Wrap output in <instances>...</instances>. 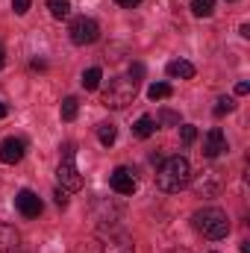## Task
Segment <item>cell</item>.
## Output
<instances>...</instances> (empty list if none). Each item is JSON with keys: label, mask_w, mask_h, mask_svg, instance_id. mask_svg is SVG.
I'll list each match as a JSON object with an SVG mask.
<instances>
[{"label": "cell", "mask_w": 250, "mask_h": 253, "mask_svg": "<svg viewBox=\"0 0 250 253\" xmlns=\"http://www.w3.org/2000/svg\"><path fill=\"white\" fill-rule=\"evenodd\" d=\"M188 183H191V165L186 156H171L162 162V168L156 174V186L162 191L174 194V191H183Z\"/></svg>", "instance_id": "1"}, {"label": "cell", "mask_w": 250, "mask_h": 253, "mask_svg": "<svg viewBox=\"0 0 250 253\" xmlns=\"http://www.w3.org/2000/svg\"><path fill=\"white\" fill-rule=\"evenodd\" d=\"M194 230L203 236V239H212V242H221V239H227V233H230V218H227V212H221L218 206H206V209H200V212H194Z\"/></svg>", "instance_id": "2"}, {"label": "cell", "mask_w": 250, "mask_h": 253, "mask_svg": "<svg viewBox=\"0 0 250 253\" xmlns=\"http://www.w3.org/2000/svg\"><path fill=\"white\" fill-rule=\"evenodd\" d=\"M135 100V83L129 77H115L103 88V106L106 109H126Z\"/></svg>", "instance_id": "3"}, {"label": "cell", "mask_w": 250, "mask_h": 253, "mask_svg": "<svg viewBox=\"0 0 250 253\" xmlns=\"http://www.w3.org/2000/svg\"><path fill=\"white\" fill-rule=\"evenodd\" d=\"M56 177H59V186L65 191L83 189V174L77 171V162H74V144H65V153H62L59 168H56Z\"/></svg>", "instance_id": "4"}, {"label": "cell", "mask_w": 250, "mask_h": 253, "mask_svg": "<svg viewBox=\"0 0 250 253\" xmlns=\"http://www.w3.org/2000/svg\"><path fill=\"white\" fill-rule=\"evenodd\" d=\"M68 33H71V42L80 44V47L94 44V42L100 39V27H97V21H91V18H74Z\"/></svg>", "instance_id": "5"}, {"label": "cell", "mask_w": 250, "mask_h": 253, "mask_svg": "<svg viewBox=\"0 0 250 253\" xmlns=\"http://www.w3.org/2000/svg\"><path fill=\"white\" fill-rule=\"evenodd\" d=\"M15 209H18L24 218H39L42 209H44V203H42V197H39L36 191L21 189L18 194H15Z\"/></svg>", "instance_id": "6"}, {"label": "cell", "mask_w": 250, "mask_h": 253, "mask_svg": "<svg viewBox=\"0 0 250 253\" xmlns=\"http://www.w3.org/2000/svg\"><path fill=\"white\" fill-rule=\"evenodd\" d=\"M24 153H27V144H24L21 138L9 135V138L0 141V162H3V165H18V162L24 159Z\"/></svg>", "instance_id": "7"}, {"label": "cell", "mask_w": 250, "mask_h": 253, "mask_svg": "<svg viewBox=\"0 0 250 253\" xmlns=\"http://www.w3.org/2000/svg\"><path fill=\"white\" fill-rule=\"evenodd\" d=\"M224 150H227V135H224L221 126H212L206 132V138H203V156L206 159H218Z\"/></svg>", "instance_id": "8"}, {"label": "cell", "mask_w": 250, "mask_h": 253, "mask_svg": "<svg viewBox=\"0 0 250 253\" xmlns=\"http://www.w3.org/2000/svg\"><path fill=\"white\" fill-rule=\"evenodd\" d=\"M109 186H112V191H118V194H132L138 183H135V177H132V171H129V168L118 165V168L109 174Z\"/></svg>", "instance_id": "9"}, {"label": "cell", "mask_w": 250, "mask_h": 253, "mask_svg": "<svg viewBox=\"0 0 250 253\" xmlns=\"http://www.w3.org/2000/svg\"><path fill=\"white\" fill-rule=\"evenodd\" d=\"M221 189V180H218V171H203L200 177H197V183H194V191L200 194V197H215Z\"/></svg>", "instance_id": "10"}, {"label": "cell", "mask_w": 250, "mask_h": 253, "mask_svg": "<svg viewBox=\"0 0 250 253\" xmlns=\"http://www.w3.org/2000/svg\"><path fill=\"white\" fill-rule=\"evenodd\" d=\"M103 253H135V245L126 233H115L103 242Z\"/></svg>", "instance_id": "11"}, {"label": "cell", "mask_w": 250, "mask_h": 253, "mask_svg": "<svg viewBox=\"0 0 250 253\" xmlns=\"http://www.w3.org/2000/svg\"><path fill=\"white\" fill-rule=\"evenodd\" d=\"M18 248H21L18 230L9 224H0V253H18Z\"/></svg>", "instance_id": "12"}, {"label": "cell", "mask_w": 250, "mask_h": 253, "mask_svg": "<svg viewBox=\"0 0 250 253\" xmlns=\"http://www.w3.org/2000/svg\"><path fill=\"white\" fill-rule=\"evenodd\" d=\"M168 77H174V80H191L194 77V65L186 62V59H174V62H168Z\"/></svg>", "instance_id": "13"}, {"label": "cell", "mask_w": 250, "mask_h": 253, "mask_svg": "<svg viewBox=\"0 0 250 253\" xmlns=\"http://www.w3.org/2000/svg\"><path fill=\"white\" fill-rule=\"evenodd\" d=\"M97 138H100V144H103V147H112V144H115V138H118V126L112 124V121L97 124Z\"/></svg>", "instance_id": "14"}, {"label": "cell", "mask_w": 250, "mask_h": 253, "mask_svg": "<svg viewBox=\"0 0 250 253\" xmlns=\"http://www.w3.org/2000/svg\"><path fill=\"white\" fill-rule=\"evenodd\" d=\"M132 132H135V138H150L153 132H156V121L150 118V115H141L135 126H132Z\"/></svg>", "instance_id": "15"}, {"label": "cell", "mask_w": 250, "mask_h": 253, "mask_svg": "<svg viewBox=\"0 0 250 253\" xmlns=\"http://www.w3.org/2000/svg\"><path fill=\"white\" fill-rule=\"evenodd\" d=\"M100 80H103V71H100V68H88V71H83V88H85V91L100 88Z\"/></svg>", "instance_id": "16"}, {"label": "cell", "mask_w": 250, "mask_h": 253, "mask_svg": "<svg viewBox=\"0 0 250 253\" xmlns=\"http://www.w3.org/2000/svg\"><path fill=\"white\" fill-rule=\"evenodd\" d=\"M191 12L197 18H212L215 15V0H191Z\"/></svg>", "instance_id": "17"}, {"label": "cell", "mask_w": 250, "mask_h": 253, "mask_svg": "<svg viewBox=\"0 0 250 253\" xmlns=\"http://www.w3.org/2000/svg\"><path fill=\"white\" fill-rule=\"evenodd\" d=\"M174 94V88L168 85V83H153L150 88H147V97L150 100H165V97H171Z\"/></svg>", "instance_id": "18"}, {"label": "cell", "mask_w": 250, "mask_h": 253, "mask_svg": "<svg viewBox=\"0 0 250 253\" xmlns=\"http://www.w3.org/2000/svg\"><path fill=\"white\" fill-rule=\"evenodd\" d=\"M47 9H50V15L53 18H68L71 15V0H47Z\"/></svg>", "instance_id": "19"}, {"label": "cell", "mask_w": 250, "mask_h": 253, "mask_svg": "<svg viewBox=\"0 0 250 253\" xmlns=\"http://www.w3.org/2000/svg\"><path fill=\"white\" fill-rule=\"evenodd\" d=\"M59 112H62V121H74V118L80 115V103H77V97H65Z\"/></svg>", "instance_id": "20"}, {"label": "cell", "mask_w": 250, "mask_h": 253, "mask_svg": "<svg viewBox=\"0 0 250 253\" xmlns=\"http://www.w3.org/2000/svg\"><path fill=\"white\" fill-rule=\"evenodd\" d=\"M233 109H236V100H233V97H221L218 106H215V115H227V112H233Z\"/></svg>", "instance_id": "21"}, {"label": "cell", "mask_w": 250, "mask_h": 253, "mask_svg": "<svg viewBox=\"0 0 250 253\" xmlns=\"http://www.w3.org/2000/svg\"><path fill=\"white\" fill-rule=\"evenodd\" d=\"M180 135H183V144H191V141L197 138V129H194L191 124H183L180 126Z\"/></svg>", "instance_id": "22"}, {"label": "cell", "mask_w": 250, "mask_h": 253, "mask_svg": "<svg viewBox=\"0 0 250 253\" xmlns=\"http://www.w3.org/2000/svg\"><path fill=\"white\" fill-rule=\"evenodd\" d=\"M159 121H162V124L180 126V115H177V112H168V109H162V112H159Z\"/></svg>", "instance_id": "23"}, {"label": "cell", "mask_w": 250, "mask_h": 253, "mask_svg": "<svg viewBox=\"0 0 250 253\" xmlns=\"http://www.w3.org/2000/svg\"><path fill=\"white\" fill-rule=\"evenodd\" d=\"M141 77H144V65H129V80H132V83H135V85H138V80H141Z\"/></svg>", "instance_id": "24"}, {"label": "cell", "mask_w": 250, "mask_h": 253, "mask_svg": "<svg viewBox=\"0 0 250 253\" xmlns=\"http://www.w3.org/2000/svg\"><path fill=\"white\" fill-rule=\"evenodd\" d=\"M12 9H15V15H27L30 12V0H12Z\"/></svg>", "instance_id": "25"}, {"label": "cell", "mask_w": 250, "mask_h": 253, "mask_svg": "<svg viewBox=\"0 0 250 253\" xmlns=\"http://www.w3.org/2000/svg\"><path fill=\"white\" fill-rule=\"evenodd\" d=\"M53 197H56V203H59V206H68V194H65V189H56Z\"/></svg>", "instance_id": "26"}, {"label": "cell", "mask_w": 250, "mask_h": 253, "mask_svg": "<svg viewBox=\"0 0 250 253\" xmlns=\"http://www.w3.org/2000/svg\"><path fill=\"white\" fill-rule=\"evenodd\" d=\"M248 91H250V83H245V80L236 83V94H248Z\"/></svg>", "instance_id": "27"}, {"label": "cell", "mask_w": 250, "mask_h": 253, "mask_svg": "<svg viewBox=\"0 0 250 253\" xmlns=\"http://www.w3.org/2000/svg\"><path fill=\"white\" fill-rule=\"evenodd\" d=\"M115 3H118V6H124V9H135L141 0H115Z\"/></svg>", "instance_id": "28"}, {"label": "cell", "mask_w": 250, "mask_h": 253, "mask_svg": "<svg viewBox=\"0 0 250 253\" xmlns=\"http://www.w3.org/2000/svg\"><path fill=\"white\" fill-rule=\"evenodd\" d=\"M3 62H6V50H3V44H0V68H3Z\"/></svg>", "instance_id": "29"}, {"label": "cell", "mask_w": 250, "mask_h": 253, "mask_svg": "<svg viewBox=\"0 0 250 253\" xmlns=\"http://www.w3.org/2000/svg\"><path fill=\"white\" fill-rule=\"evenodd\" d=\"M6 112H9V109H6V103H0V118H6Z\"/></svg>", "instance_id": "30"}, {"label": "cell", "mask_w": 250, "mask_h": 253, "mask_svg": "<svg viewBox=\"0 0 250 253\" xmlns=\"http://www.w3.org/2000/svg\"><path fill=\"white\" fill-rule=\"evenodd\" d=\"M168 253H188V251H168Z\"/></svg>", "instance_id": "31"}, {"label": "cell", "mask_w": 250, "mask_h": 253, "mask_svg": "<svg viewBox=\"0 0 250 253\" xmlns=\"http://www.w3.org/2000/svg\"><path fill=\"white\" fill-rule=\"evenodd\" d=\"M230 3H233V0H230Z\"/></svg>", "instance_id": "32"}]
</instances>
